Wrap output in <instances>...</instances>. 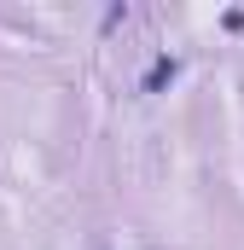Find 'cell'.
<instances>
[{
	"label": "cell",
	"mask_w": 244,
	"mask_h": 250,
	"mask_svg": "<svg viewBox=\"0 0 244 250\" xmlns=\"http://www.w3.org/2000/svg\"><path fill=\"white\" fill-rule=\"evenodd\" d=\"M163 82H175V64H169V59H163L151 76H145V87H163Z\"/></svg>",
	"instance_id": "obj_1"
}]
</instances>
